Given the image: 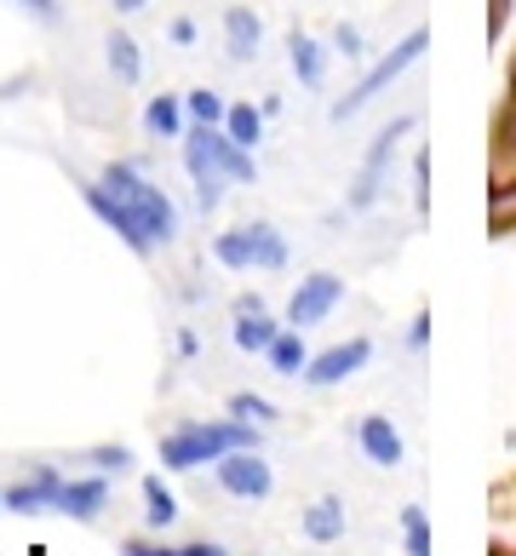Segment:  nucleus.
I'll return each mask as SVG.
<instances>
[{"mask_svg":"<svg viewBox=\"0 0 516 556\" xmlns=\"http://www.w3.org/2000/svg\"><path fill=\"white\" fill-rule=\"evenodd\" d=\"M236 447H259L253 425L247 419H201V425H178L173 437H161V465L167 470H196L206 459H224Z\"/></svg>","mask_w":516,"mask_h":556,"instance_id":"nucleus-1","label":"nucleus"},{"mask_svg":"<svg viewBox=\"0 0 516 556\" xmlns=\"http://www.w3.org/2000/svg\"><path fill=\"white\" fill-rule=\"evenodd\" d=\"M103 190H115L127 207L138 213V224L150 230V241L155 247H167L173 236H178V207H173V195L161 190V184H150L138 167H127V161H110L103 167Z\"/></svg>","mask_w":516,"mask_h":556,"instance_id":"nucleus-2","label":"nucleus"},{"mask_svg":"<svg viewBox=\"0 0 516 556\" xmlns=\"http://www.w3.org/2000/svg\"><path fill=\"white\" fill-rule=\"evenodd\" d=\"M425 47H430V35H425V29L402 35V47L390 52L385 64H374V70H367V75L356 80V87H350V92L339 98V104H333V121H350V115H356L362 104H374V98H379V92L390 87V80H397V75H407L413 64H419V58H425Z\"/></svg>","mask_w":516,"mask_h":556,"instance_id":"nucleus-3","label":"nucleus"},{"mask_svg":"<svg viewBox=\"0 0 516 556\" xmlns=\"http://www.w3.org/2000/svg\"><path fill=\"white\" fill-rule=\"evenodd\" d=\"M413 132V115H397L390 127L374 138V150H367V161H362V173H356V190L344 195V207L350 213H367L379 201V178H385V167H390V155H397V143Z\"/></svg>","mask_w":516,"mask_h":556,"instance_id":"nucleus-4","label":"nucleus"},{"mask_svg":"<svg viewBox=\"0 0 516 556\" xmlns=\"http://www.w3.org/2000/svg\"><path fill=\"white\" fill-rule=\"evenodd\" d=\"M339 299H344V276H327V270H316V276H304L299 287H293V299H287V327H316V321H327L339 311Z\"/></svg>","mask_w":516,"mask_h":556,"instance_id":"nucleus-5","label":"nucleus"},{"mask_svg":"<svg viewBox=\"0 0 516 556\" xmlns=\"http://www.w3.org/2000/svg\"><path fill=\"white\" fill-rule=\"evenodd\" d=\"M80 195H87V207H92L103 224H110V230H115L121 241H127L138 258H143V253H155V241H150V230L138 224V213H133V207H127V201H121L115 190H103V178H98V184H87Z\"/></svg>","mask_w":516,"mask_h":556,"instance_id":"nucleus-6","label":"nucleus"},{"mask_svg":"<svg viewBox=\"0 0 516 556\" xmlns=\"http://www.w3.org/2000/svg\"><path fill=\"white\" fill-rule=\"evenodd\" d=\"M218 488L236 493V500H264V493L276 488V477H270V465L259 459V447H236L218 459Z\"/></svg>","mask_w":516,"mask_h":556,"instance_id":"nucleus-7","label":"nucleus"},{"mask_svg":"<svg viewBox=\"0 0 516 556\" xmlns=\"http://www.w3.org/2000/svg\"><path fill=\"white\" fill-rule=\"evenodd\" d=\"M367 356H374V344L367 339H350V344H333V350H322V356H310L304 362V384H316V390H327V384H344L356 367H367Z\"/></svg>","mask_w":516,"mask_h":556,"instance_id":"nucleus-8","label":"nucleus"},{"mask_svg":"<svg viewBox=\"0 0 516 556\" xmlns=\"http://www.w3.org/2000/svg\"><path fill=\"white\" fill-rule=\"evenodd\" d=\"M58 488H64V477H58L52 465H35L24 482H12L0 500H7V510H17V517H35V510H58Z\"/></svg>","mask_w":516,"mask_h":556,"instance_id":"nucleus-9","label":"nucleus"},{"mask_svg":"<svg viewBox=\"0 0 516 556\" xmlns=\"http://www.w3.org/2000/svg\"><path fill=\"white\" fill-rule=\"evenodd\" d=\"M184 167H190V178H196V201H201V213H213L218 201H224V178L218 173V161L206 155V143H201V132H184Z\"/></svg>","mask_w":516,"mask_h":556,"instance_id":"nucleus-10","label":"nucleus"},{"mask_svg":"<svg viewBox=\"0 0 516 556\" xmlns=\"http://www.w3.org/2000/svg\"><path fill=\"white\" fill-rule=\"evenodd\" d=\"M201 132V143H206V155L218 161V173L230 178V184H253L259 178V161H253V150H241V143L224 132V127H196Z\"/></svg>","mask_w":516,"mask_h":556,"instance_id":"nucleus-11","label":"nucleus"},{"mask_svg":"<svg viewBox=\"0 0 516 556\" xmlns=\"http://www.w3.org/2000/svg\"><path fill=\"white\" fill-rule=\"evenodd\" d=\"M356 442H362V453H367L379 470H397V465H402V430L390 425L385 414H367V419L356 425Z\"/></svg>","mask_w":516,"mask_h":556,"instance_id":"nucleus-12","label":"nucleus"},{"mask_svg":"<svg viewBox=\"0 0 516 556\" xmlns=\"http://www.w3.org/2000/svg\"><path fill=\"white\" fill-rule=\"evenodd\" d=\"M259 40H264V24H259L253 7H230V12H224V52H230L236 64H247V58L259 52Z\"/></svg>","mask_w":516,"mask_h":556,"instance_id":"nucleus-13","label":"nucleus"},{"mask_svg":"<svg viewBox=\"0 0 516 556\" xmlns=\"http://www.w3.org/2000/svg\"><path fill=\"white\" fill-rule=\"evenodd\" d=\"M103 505H110V488H103V477L64 482V488H58V510H64V517H75V522H92Z\"/></svg>","mask_w":516,"mask_h":556,"instance_id":"nucleus-14","label":"nucleus"},{"mask_svg":"<svg viewBox=\"0 0 516 556\" xmlns=\"http://www.w3.org/2000/svg\"><path fill=\"white\" fill-rule=\"evenodd\" d=\"M287 64H293V75L304 80V87H322V75H327V47L293 29V40H287Z\"/></svg>","mask_w":516,"mask_h":556,"instance_id":"nucleus-15","label":"nucleus"},{"mask_svg":"<svg viewBox=\"0 0 516 556\" xmlns=\"http://www.w3.org/2000/svg\"><path fill=\"white\" fill-rule=\"evenodd\" d=\"M276 333H281V327L264 316V311H247V316H236V327H230L236 350H247V356H264V350L276 344Z\"/></svg>","mask_w":516,"mask_h":556,"instance_id":"nucleus-16","label":"nucleus"},{"mask_svg":"<svg viewBox=\"0 0 516 556\" xmlns=\"http://www.w3.org/2000/svg\"><path fill=\"white\" fill-rule=\"evenodd\" d=\"M304 533L316 545H333L339 533H344V500H333V493H327V500H316L304 510Z\"/></svg>","mask_w":516,"mask_h":556,"instance_id":"nucleus-17","label":"nucleus"},{"mask_svg":"<svg viewBox=\"0 0 516 556\" xmlns=\"http://www.w3.org/2000/svg\"><path fill=\"white\" fill-rule=\"evenodd\" d=\"M264 362H270V374H304L310 350H304V333H299V327H281L276 344L264 350Z\"/></svg>","mask_w":516,"mask_h":556,"instance_id":"nucleus-18","label":"nucleus"},{"mask_svg":"<svg viewBox=\"0 0 516 556\" xmlns=\"http://www.w3.org/2000/svg\"><path fill=\"white\" fill-rule=\"evenodd\" d=\"M143 127L155 138H184V98H173V92L150 98V104H143Z\"/></svg>","mask_w":516,"mask_h":556,"instance_id":"nucleus-19","label":"nucleus"},{"mask_svg":"<svg viewBox=\"0 0 516 556\" xmlns=\"http://www.w3.org/2000/svg\"><path fill=\"white\" fill-rule=\"evenodd\" d=\"M213 258L224 264V270H259V264H253V230H247V224H241V230H224L213 241Z\"/></svg>","mask_w":516,"mask_h":556,"instance_id":"nucleus-20","label":"nucleus"},{"mask_svg":"<svg viewBox=\"0 0 516 556\" xmlns=\"http://www.w3.org/2000/svg\"><path fill=\"white\" fill-rule=\"evenodd\" d=\"M143 522H150V528H173L178 522V500L167 493L161 477H143Z\"/></svg>","mask_w":516,"mask_h":556,"instance_id":"nucleus-21","label":"nucleus"},{"mask_svg":"<svg viewBox=\"0 0 516 556\" xmlns=\"http://www.w3.org/2000/svg\"><path fill=\"white\" fill-rule=\"evenodd\" d=\"M224 132H230L241 150H259V138H264V110H253V104H230V110H224Z\"/></svg>","mask_w":516,"mask_h":556,"instance_id":"nucleus-22","label":"nucleus"},{"mask_svg":"<svg viewBox=\"0 0 516 556\" xmlns=\"http://www.w3.org/2000/svg\"><path fill=\"white\" fill-rule=\"evenodd\" d=\"M247 230H253V264H259V270H281V264H287V241H281L276 224H247Z\"/></svg>","mask_w":516,"mask_h":556,"instance_id":"nucleus-23","label":"nucleus"},{"mask_svg":"<svg viewBox=\"0 0 516 556\" xmlns=\"http://www.w3.org/2000/svg\"><path fill=\"white\" fill-rule=\"evenodd\" d=\"M110 70H115V80H127V87H133V80L143 75V58H138V40L133 35H110Z\"/></svg>","mask_w":516,"mask_h":556,"instance_id":"nucleus-24","label":"nucleus"},{"mask_svg":"<svg viewBox=\"0 0 516 556\" xmlns=\"http://www.w3.org/2000/svg\"><path fill=\"white\" fill-rule=\"evenodd\" d=\"M224 110H230V104H224L218 92H206V87H196L190 98H184V115H190L196 127H224Z\"/></svg>","mask_w":516,"mask_h":556,"instance_id":"nucleus-25","label":"nucleus"},{"mask_svg":"<svg viewBox=\"0 0 516 556\" xmlns=\"http://www.w3.org/2000/svg\"><path fill=\"white\" fill-rule=\"evenodd\" d=\"M402 533H407V556H430V522H425V505H402Z\"/></svg>","mask_w":516,"mask_h":556,"instance_id":"nucleus-26","label":"nucleus"},{"mask_svg":"<svg viewBox=\"0 0 516 556\" xmlns=\"http://www.w3.org/2000/svg\"><path fill=\"white\" fill-rule=\"evenodd\" d=\"M127 556H230L224 545H155V540H127Z\"/></svg>","mask_w":516,"mask_h":556,"instance_id":"nucleus-27","label":"nucleus"},{"mask_svg":"<svg viewBox=\"0 0 516 556\" xmlns=\"http://www.w3.org/2000/svg\"><path fill=\"white\" fill-rule=\"evenodd\" d=\"M230 419H247V425H270L276 419V407L253 396V390H241V396H230Z\"/></svg>","mask_w":516,"mask_h":556,"instance_id":"nucleus-28","label":"nucleus"},{"mask_svg":"<svg viewBox=\"0 0 516 556\" xmlns=\"http://www.w3.org/2000/svg\"><path fill=\"white\" fill-rule=\"evenodd\" d=\"M87 459H92L98 470H115V477H121V470H127V465H133V453H127V447H92V453H87Z\"/></svg>","mask_w":516,"mask_h":556,"instance_id":"nucleus-29","label":"nucleus"},{"mask_svg":"<svg viewBox=\"0 0 516 556\" xmlns=\"http://www.w3.org/2000/svg\"><path fill=\"white\" fill-rule=\"evenodd\" d=\"M413 201H419V213L430 207V161H425V155L413 161Z\"/></svg>","mask_w":516,"mask_h":556,"instance_id":"nucleus-30","label":"nucleus"},{"mask_svg":"<svg viewBox=\"0 0 516 556\" xmlns=\"http://www.w3.org/2000/svg\"><path fill=\"white\" fill-rule=\"evenodd\" d=\"M333 47L350 58V64H362V35L356 29H350V24H339V35H333Z\"/></svg>","mask_w":516,"mask_h":556,"instance_id":"nucleus-31","label":"nucleus"},{"mask_svg":"<svg viewBox=\"0 0 516 556\" xmlns=\"http://www.w3.org/2000/svg\"><path fill=\"white\" fill-rule=\"evenodd\" d=\"M407 344H413V350H425V344H430V316H425V311L413 316V327H407Z\"/></svg>","mask_w":516,"mask_h":556,"instance_id":"nucleus-32","label":"nucleus"},{"mask_svg":"<svg viewBox=\"0 0 516 556\" xmlns=\"http://www.w3.org/2000/svg\"><path fill=\"white\" fill-rule=\"evenodd\" d=\"M24 7H29L35 17H47V24H52V17H58V0H24Z\"/></svg>","mask_w":516,"mask_h":556,"instance_id":"nucleus-33","label":"nucleus"},{"mask_svg":"<svg viewBox=\"0 0 516 556\" xmlns=\"http://www.w3.org/2000/svg\"><path fill=\"white\" fill-rule=\"evenodd\" d=\"M173 40H178V47H190V40H196V24H190V17H178V24H173Z\"/></svg>","mask_w":516,"mask_h":556,"instance_id":"nucleus-34","label":"nucleus"},{"mask_svg":"<svg viewBox=\"0 0 516 556\" xmlns=\"http://www.w3.org/2000/svg\"><path fill=\"white\" fill-rule=\"evenodd\" d=\"M115 12H143V0H110Z\"/></svg>","mask_w":516,"mask_h":556,"instance_id":"nucleus-35","label":"nucleus"},{"mask_svg":"<svg viewBox=\"0 0 516 556\" xmlns=\"http://www.w3.org/2000/svg\"><path fill=\"white\" fill-rule=\"evenodd\" d=\"M0 510H7V500H0Z\"/></svg>","mask_w":516,"mask_h":556,"instance_id":"nucleus-36","label":"nucleus"}]
</instances>
